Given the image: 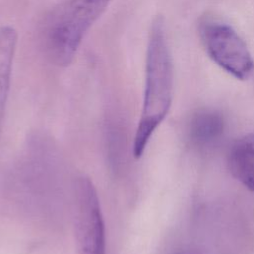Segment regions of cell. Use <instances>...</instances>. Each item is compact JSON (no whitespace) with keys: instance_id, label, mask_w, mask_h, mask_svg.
<instances>
[{"instance_id":"1","label":"cell","mask_w":254,"mask_h":254,"mask_svg":"<svg viewBox=\"0 0 254 254\" xmlns=\"http://www.w3.org/2000/svg\"><path fill=\"white\" fill-rule=\"evenodd\" d=\"M173 85L174 67L165 20L158 15L151 23L148 36L144 100L133 144L136 159L143 155L152 135L166 118L172 104Z\"/></svg>"},{"instance_id":"5","label":"cell","mask_w":254,"mask_h":254,"mask_svg":"<svg viewBox=\"0 0 254 254\" xmlns=\"http://www.w3.org/2000/svg\"><path fill=\"white\" fill-rule=\"evenodd\" d=\"M18 33L10 25L0 27V132L11 85Z\"/></svg>"},{"instance_id":"3","label":"cell","mask_w":254,"mask_h":254,"mask_svg":"<svg viewBox=\"0 0 254 254\" xmlns=\"http://www.w3.org/2000/svg\"><path fill=\"white\" fill-rule=\"evenodd\" d=\"M199 36L209 58L237 79H247L254 70V61L239 34L228 24L205 19L199 25Z\"/></svg>"},{"instance_id":"4","label":"cell","mask_w":254,"mask_h":254,"mask_svg":"<svg viewBox=\"0 0 254 254\" xmlns=\"http://www.w3.org/2000/svg\"><path fill=\"white\" fill-rule=\"evenodd\" d=\"M75 235L79 254H106L105 224L92 181L77 178L74 187Z\"/></svg>"},{"instance_id":"2","label":"cell","mask_w":254,"mask_h":254,"mask_svg":"<svg viewBox=\"0 0 254 254\" xmlns=\"http://www.w3.org/2000/svg\"><path fill=\"white\" fill-rule=\"evenodd\" d=\"M111 0H64L45 24L44 44L51 61L65 67L73 61L83 38Z\"/></svg>"},{"instance_id":"6","label":"cell","mask_w":254,"mask_h":254,"mask_svg":"<svg viewBox=\"0 0 254 254\" xmlns=\"http://www.w3.org/2000/svg\"><path fill=\"white\" fill-rule=\"evenodd\" d=\"M227 162L233 177L254 192V134L245 135L232 144Z\"/></svg>"},{"instance_id":"7","label":"cell","mask_w":254,"mask_h":254,"mask_svg":"<svg viewBox=\"0 0 254 254\" xmlns=\"http://www.w3.org/2000/svg\"><path fill=\"white\" fill-rule=\"evenodd\" d=\"M224 120L215 110L203 109L197 111L190 119V135L198 144H209L223 133Z\"/></svg>"}]
</instances>
